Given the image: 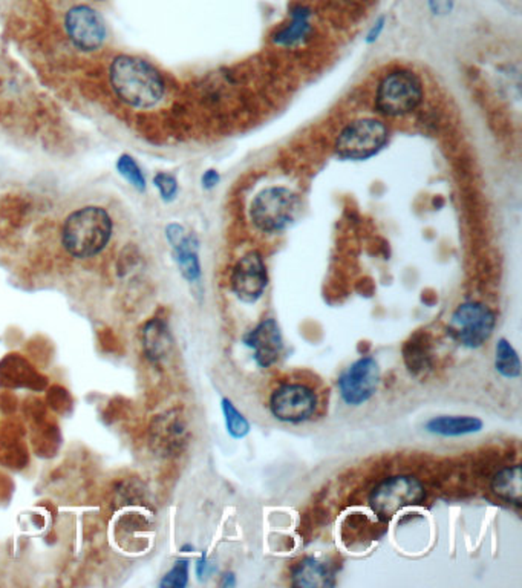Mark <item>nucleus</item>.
Here are the masks:
<instances>
[{
  "instance_id": "1",
  "label": "nucleus",
  "mask_w": 522,
  "mask_h": 588,
  "mask_svg": "<svg viewBox=\"0 0 522 588\" xmlns=\"http://www.w3.org/2000/svg\"><path fill=\"white\" fill-rule=\"evenodd\" d=\"M109 78L123 102L138 109L157 106L164 96V81L148 61L133 56H118L112 60Z\"/></svg>"
},
{
  "instance_id": "2",
  "label": "nucleus",
  "mask_w": 522,
  "mask_h": 588,
  "mask_svg": "<svg viewBox=\"0 0 522 588\" xmlns=\"http://www.w3.org/2000/svg\"><path fill=\"white\" fill-rule=\"evenodd\" d=\"M112 230L114 224L105 208L87 206L68 216L61 228V243L74 258H92L106 247Z\"/></svg>"
},
{
  "instance_id": "3",
  "label": "nucleus",
  "mask_w": 522,
  "mask_h": 588,
  "mask_svg": "<svg viewBox=\"0 0 522 588\" xmlns=\"http://www.w3.org/2000/svg\"><path fill=\"white\" fill-rule=\"evenodd\" d=\"M426 500L423 482L412 475H394L379 482L370 493V508L381 521H389L397 513Z\"/></svg>"
},
{
  "instance_id": "4",
  "label": "nucleus",
  "mask_w": 522,
  "mask_h": 588,
  "mask_svg": "<svg viewBox=\"0 0 522 588\" xmlns=\"http://www.w3.org/2000/svg\"><path fill=\"white\" fill-rule=\"evenodd\" d=\"M300 201L287 188H269L259 192L250 206V218L265 234H279L295 223Z\"/></svg>"
},
{
  "instance_id": "5",
  "label": "nucleus",
  "mask_w": 522,
  "mask_h": 588,
  "mask_svg": "<svg viewBox=\"0 0 522 588\" xmlns=\"http://www.w3.org/2000/svg\"><path fill=\"white\" fill-rule=\"evenodd\" d=\"M497 326V315L481 302H464L452 313L447 331L458 345L477 350L490 339Z\"/></svg>"
},
{
  "instance_id": "6",
  "label": "nucleus",
  "mask_w": 522,
  "mask_h": 588,
  "mask_svg": "<svg viewBox=\"0 0 522 588\" xmlns=\"http://www.w3.org/2000/svg\"><path fill=\"white\" fill-rule=\"evenodd\" d=\"M423 98V87L411 71H394L380 81L377 87L375 105L388 117H401L416 111Z\"/></svg>"
},
{
  "instance_id": "7",
  "label": "nucleus",
  "mask_w": 522,
  "mask_h": 588,
  "mask_svg": "<svg viewBox=\"0 0 522 588\" xmlns=\"http://www.w3.org/2000/svg\"><path fill=\"white\" fill-rule=\"evenodd\" d=\"M319 399L311 386L288 381L278 386L270 397V412L276 420L299 425L315 417Z\"/></svg>"
},
{
  "instance_id": "8",
  "label": "nucleus",
  "mask_w": 522,
  "mask_h": 588,
  "mask_svg": "<svg viewBox=\"0 0 522 588\" xmlns=\"http://www.w3.org/2000/svg\"><path fill=\"white\" fill-rule=\"evenodd\" d=\"M388 142V127L374 118H362L350 123L335 142V152L346 160L372 157Z\"/></svg>"
},
{
  "instance_id": "9",
  "label": "nucleus",
  "mask_w": 522,
  "mask_h": 588,
  "mask_svg": "<svg viewBox=\"0 0 522 588\" xmlns=\"http://www.w3.org/2000/svg\"><path fill=\"white\" fill-rule=\"evenodd\" d=\"M379 385L380 366L371 355H363L351 363L337 381L340 397L348 406L365 405L375 396Z\"/></svg>"
},
{
  "instance_id": "10",
  "label": "nucleus",
  "mask_w": 522,
  "mask_h": 588,
  "mask_svg": "<svg viewBox=\"0 0 522 588\" xmlns=\"http://www.w3.org/2000/svg\"><path fill=\"white\" fill-rule=\"evenodd\" d=\"M232 289L243 304H256L269 285L264 259L258 252H249L239 259L230 278Z\"/></svg>"
},
{
  "instance_id": "11",
  "label": "nucleus",
  "mask_w": 522,
  "mask_h": 588,
  "mask_svg": "<svg viewBox=\"0 0 522 588\" xmlns=\"http://www.w3.org/2000/svg\"><path fill=\"white\" fill-rule=\"evenodd\" d=\"M65 28L72 43L83 51H96L106 39L102 15L91 6H72L65 17Z\"/></svg>"
},
{
  "instance_id": "12",
  "label": "nucleus",
  "mask_w": 522,
  "mask_h": 588,
  "mask_svg": "<svg viewBox=\"0 0 522 588\" xmlns=\"http://www.w3.org/2000/svg\"><path fill=\"white\" fill-rule=\"evenodd\" d=\"M188 420L179 409L158 416L151 427L153 451L162 456L179 455L188 447Z\"/></svg>"
},
{
  "instance_id": "13",
  "label": "nucleus",
  "mask_w": 522,
  "mask_h": 588,
  "mask_svg": "<svg viewBox=\"0 0 522 588\" xmlns=\"http://www.w3.org/2000/svg\"><path fill=\"white\" fill-rule=\"evenodd\" d=\"M243 345L253 351L254 363L264 370L279 361L284 351L282 331L274 319L259 322L253 330L243 335Z\"/></svg>"
},
{
  "instance_id": "14",
  "label": "nucleus",
  "mask_w": 522,
  "mask_h": 588,
  "mask_svg": "<svg viewBox=\"0 0 522 588\" xmlns=\"http://www.w3.org/2000/svg\"><path fill=\"white\" fill-rule=\"evenodd\" d=\"M166 236L173 250V258L177 261L178 269L183 274L184 280L190 284L201 280V261L198 254V241L192 234H188L186 228L179 224H170L166 228Z\"/></svg>"
},
{
  "instance_id": "15",
  "label": "nucleus",
  "mask_w": 522,
  "mask_h": 588,
  "mask_svg": "<svg viewBox=\"0 0 522 588\" xmlns=\"http://www.w3.org/2000/svg\"><path fill=\"white\" fill-rule=\"evenodd\" d=\"M291 585L298 588L334 587L335 572L330 564L315 556H307L291 568Z\"/></svg>"
},
{
  "instance_id": "16",
  "label": "nucleus",
  "mask_w": 522,
  "mask_h": 588,
  "mask_svg": "<svg viewBox=\"0 0 522 588\" xmlns=\"http://www.w3.org/2000/svg\"><path fill=\"white\" fill-rule=\"evenodd\" d=\"M403 362L412 375H425L434 365V346L426 331H417L406 340L403 350Z\"/></svg>"
},
{
  "instance_id": "17",
  "label": "nucleus",
  "mask_w": 522,
  "mask_h": 588,
  "mask_svg": "<svg viewBox=\"0 0 522 588\" xmlns=\"http://www.w3.org/2000/svg\"><path fill=\"white\" fill-rule=\"evenodd\" d=\"M142 340L144 354L152 363H160L168 359L173 348L172 335L168 324L157 317L142 326Z\"/></svg>"
},
{
  "instance_id": "18",
  "label": "nucleus",
  "mask_w": 522,
  "mask_h": 588,
  "mask_svg": "<svg viewBox=\"0 0 522 588\" xmlns=\"http://www.w3.org/2000/svg\"><path fill=\"white\" fill-rule=\"evenodd\" d=\"M484 423L481 418L472 416L434 417L425 425L429 434L438 436H462L481 431Z\"/></svg>"
},
{
  "instance_id": "19",
  "label": "nucleus",
  "mask_w": 522,
  "mask_h": 588,
  "mask_svg": "<svg viewBox=\"0 0 522 588\" xmlns=\"http://www.w3.org/2000/svg\"><path fill=\"white\" fill-rule=\"evenodd\" d=\"M490 489L502 501L521 508L522 469L521 464H512L499 469L492 477Z\"/></svg>"
},
{
  "instance_id": "20",
  "label": "nucleus",
  "mask_w": 522,
  "mask_h": 588,
  "mask_svg": "<svg viewBox=\"0 0 522 588\" xmlns=\"http://www.w3.org/2000/svg\"><path fill=\"white\" fill-rule=\"evenodd\" d=\"M311 31V11L307 6H296L291 10V21L274 34V41L280 46L300 45L308 41Z\"/></svg>"
},
{
  "instance_id": "21",
  "label": "nucleus",
  "mask_w": 522,
  "mask_h": 588,
  "mask_svg": "<svg viewBox=\"0 0 522 588\" xmlns=\"http://www.w3.org/2000/svg\"><path fill=\"white\" fill-rule=\"evenodd\" d=\"M495 370L504 379H519L521 377V361L517 351L508 339L498 340L495 346Z\"/></svg>"
},
{
  "instance_id": "22",
  "label": "nucleus",
  "mask_w": 522,
  "mask_h": 588,
  "mask_svg": "<svg viewBox=\"0 0 522 588\" xmlns=\"http://www.w3.org/2000/svg\"><path fill=\"white\" fill-rule=\"evenodd\" d=\"M221 409H223L224 421H225V429H227L228 436L234 438V440H243V438L249 436L250 431H252L250 421L234 405V401L230 400V399H223Z\"/></svg>"
},
{
  "instance_id": "23",
  "label": "nucleus",
  "mask_w": 522,
  "mask_h": 588,
  "mask_svg": "<svg viewBox=\"0 0 522 588\" xmlns=\"http://www.w3.org/2000/svg\"><path fill=\"white\" fill-rule=\"evenodd\" d=\"M117 170L137 190H144L146 188V178H144L142 169H140V166H138L131 155L124 153V155L118 158Z\"/></svg>"
},
{
  "instance_id": "24",
  "label": "nucleus",
  "mask_w": 522,
  "mask_h": 588,
  "mask_svg": "<svg viewBox=\"0 0 522 588\" xmlns=\"http://www.w3.org/2000/svg\"><path fill=\"white\" fill-rule=\"evenodd\" d=\"M188 568H190V561L188 558L178 559L175 565L162 578L160 585L164 588L186 587L188 583Z\"/></svg>"
},
{
  "instance_id": "25",
  "label": "nucleus",
  "mask_w": 522,
  "mask_h": 588,
  "mask_svg": "<svg viewBox=\"0 0 522 588\" xmlns=\"http://www.w3.org/2000/svg\"><path fill=\"white\" fill-rule=\"evenodd\" d=\"M153 184L158 188V192L161 195L164 201H172L178 193V181L177 178L170 175V173L160 172L153 178Z\"/></svg>"
},
{
  "instance_id": "26",
  "label": "nucleus",
  "mask_w": 522,
  "mask_h": 588,
  "mask_svg": "<svg viewBox=\"0 0 522 588\" xmlns=\"http://www.w3.org/2000/svg\"><path fill=\"white\" fill-rule=\"evenodd\" d=\"M434 14H449L453 8V0H427Z\"/></svg>"
},
{
  "instance_id": "27",
  "label": "nucleus",
  "mask_w": 522,
  "mask_h": 588,
  "mask_svg": "<svg viewBox=\"0 0 522 588\" xmlns=\"http://www.w3.org/2000/svg\"><path fill=\"white\" fill-rule=\"evenodd\" d=\"M210 574H212V567L208 564L207 553L204 552L201 558L197 561V574H198L199 581H203Z\"/></svg>"
},
{
  "instance_id": "28",
  "label": "nucleus",
  "mask_w": 522,
  "mask_h": 588,
  "mask_svg": "<svg viewBox=\"0 0 522 588\" xmlns=\"http://www.w3.org/2000/svg\"><path fill=\"white\" fill-rule=\"evenodd\" d=\"M385 28V17H380L379 21L375 22L374 26L371 28L370 34H368V41H375L380 37L381 31Z\"/></svg>"
},
{
  "instance_id": "29",
  "label": "nucleus",
  "mask_w": 522,
  "mask_h": 588,
  "mask_svg": "<svg viewBox=\"0 0 522 588\" xmlns=\"http://www.w3.org/2000/svg\"><path fill=\"white\" fill-rule=\"evenodd\" d=\"M219 183V175L216 170H207L203 175V186L206 188H212Z\"/></svg>"
},
{
  "instance_id": "30",
  "label": "nucleus",
  "mask_w": 522,
  "mask_h": 588,
  "mask_svg": "<svg viewBox=\"0 0 522 588\" xmlns=\"http://www.w3.org/2000/svg\"><path fill=\"white\" fill-rule=\"evenodd\" d=\"M219 585L225 588L234 587V585H236V576H234V574H232V572H225V574H223V576H221V583H219Z\"/></svg>"
}]
</instances>
